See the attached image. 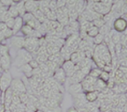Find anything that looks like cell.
Listing matches in <instances>:
<instances>
[{
  "label": "cell",
  "mask_w": 127,
  "mask_h": 112,
  "mask_svg": "<svg viewBox=\"0 0 127 112\" xmlns=\"http://www.w3.org/2000/svg\"><path fill=\"white\" fill-rule=\"evenodd\" d=\"M32 59H34V58H33V55L31 53L27 51L24 48L20 49L17 53V56L14 60V64L20 68V66L23 65V64H28Z\"/></svg>",
  "instance_id": "6da1fadb"
},
{
  "label": "cell",
  "mask_w": 127,
  "mask_h": 112,
  "mask_svg": "<svg viewBox=\"0 0 127 112\" xmlns=\"http://www.w3.org/2000/svg\"><path fill=\"white\" fill-rule=\"evenodd\" d=\"M27 51L29 53H33L34 51H37V50L40 48L39 45V39L36 37H25V42H24V47Z\"/></svg>",
  "instance_id": "7a4b0ae2"
},
{
  "label": "cell",
  "mask_w": 127,
  "mask_h": 112,
  "mask_svg": "<svg viewBox=\"0 0 127 112\" xmlns=\"http://www.w3.org/2000/svg\"><path fill=\"white\" fill-rule=\"evenodd\" d=\"M10 87L12 88L13 95L19 96L21 93H27V87L24 84V82L20 79H12Z\"/></svg>",
  "instance_id": "3957f363"
},
{
  "label": "cell",
  "mask_w": 127,
  "mask_h": 112,
  "mask_svg": "<svg viewBox=\"0 0 127 112\" xmlns=\"http://www.w3.org/2000/svg\"><path fill=\"white\" fill-rule=\"evenodd\" d=\"M12 81V74L9 71L3 72L0 77V92L4 93L7 88L10 87L11 83Z\"/></svg>",
  "instance_id": "277c9868"
},
{
  "label": "cell",
  "mask_w": 127,
  "mask_h": 112,
  "mask_svg": "<svg viewBox=\"0 0 127 112\" xmlns=\"http://www.w3.org/2000/svg\"><path fill=\"white\" fill-rule=\"evenodd\" d=\"M61 67H62V69L64 70V72H65L66 77H69V78L75 72L79 71V69H77V67H78V68H79V66L78 65V64H74L73 63L71 62V61H70V60L64 61V62L63 63V64L61 65Z\"/></svg>",
  "instance_id": "5b68a950"
},
{
  "label": "cell",
  "mask_w": 127,
  "mask_h": 112,
  "mask_svg": "<svg viewBox=\"0 0 127 112\" xmlns=\"http://www.w3.org/2000/svg\"><path fill=\"white\" fill-rule=\"evenodd\" d=\"M113 29L117 33H124L127 29V21L122 17L117 18L112 23Z\"/></svg>",
  "instance_id": "8992f818"
},
{
  "label": "cell",
  "mask_w": 127,
  "mask_h": 112,
  "mask_svg": "<svg viewBox=\"0 0 127 112\" xmlns=\"http://www.w3.org/2000/svg\"><path fill=\"white\" fill-rule=\"evenodd\" d=\"M72 97H73L74 107L75 108H85L87 103V101L86 99V94L84 93L76 94V95H72Z\"/></svg>",
  "instance_id": "52a82bcc"
},
{
  "label": "cell",
  "mask_w": 127,
  "mask_h": 112,
  "mask_svg": "<svg viewBox=\"0 0 127 112\" xmlns=\"http://www.w3.org/2000/svg\"><path fill=\"white\" fill-rule=\"evenodd\" d=\"M53 79L57 83L60 85L64 84L66 80V74L65 72H64V70L62 69V67H58L55 72H53Z\"/></svg>",
  "instance_id": "ba28073f"
},
{
  "label": "cell",
  "mask_w": 127,
  "mask_h": 112,
  "mask_svg": "<svg viewBox=\"0 0 127 112\" xmlns=\"http://www.w3.org/2000/svg\"><path fill=\"white\" fill-rule=\"evenodd\" d=\"M11 64H12V59H11V56L9 54L0 56V67L3 70V72L9 71Z\"/></svg>",
  "instance_id": "9c48e42d"
},
{
  "label": "cell",
  "mask_w": 127,
  "mask_h": 112,
  "mask_svg": "<svg viewBox=\"0 0 127 112\" xmlns=\"http://www.w3.org/2000/svg\"><path fill=\"white\" fill-rule=\"evenodd\" d=\"M24 42H25V37H21V36L18 35H13L11 38V45L14 48L20 50V49H23L24 47Z\"/></svg>",
  "instance_id": "30bf717a"
},
{
  "label": "cell",
  "mask_w": 127,
  "mask_h": 112,
  "mask_svg": "<svg viewBox=\"0 0 127 112\" xmlns=\"http://www.w3.org/2000/svg\"><path fill=\"white\" fill-rule=\"evenodd\" d=\"M69 93L71 95H76V94L83 93V87H82L81 83H75V84L70 85Z\"/></svg>",
  "instance_id": "8fae6325"
},
{
  "label": "cell",
  "mask_w": 127,
  "mask_h": 112,
  "mask_svg": "<svg viewBox=\"0 0 127 112\" xmlns=\"http://www.w3.org/2000/svg\"><path fill=\"white\" fill-rule=\"evenodd\" d=\"M23 19L22 17H17L15 18V21H14V25H13V28H12V33H13V35H16L17 33H19L21 29V28L23 27Z\"/></svg>",
  "instance_id": "7c38bea8"
},
{
  "label": "cell",
  "mask_w": 127,
  "mask_h": 112,
  "mask_svg": "<svg viewBox=\"0 0 127 112\" xmlns=\"http://www.w3.org/2000/svg\"><path fill=\"white\" fill-rule=\"evenodd\" d=\"M25 9L27 12H33L39 8V3L34 1H25Z\"/></svg>",
  "instance_id": "4fadbf2b"
},
{
  "label": "cell",
  "mask_w": 127,
  "mask_h": 112,
  "mask_svg": "<svg viewBox=\"0 0 127 112\" xmlns=\"http://www.w3.org/2000/svg\"><path fill=\"white\" fill-rule=\"evenodd\" d=\"M35 31L36 30L33 29L32 28H30L29 26H28V25H26V24H24L23 27L21 28V29H20V32L23 34V35L25 36V37H30V36H33V37H34Z\"/></svg>",
  "instance_id": "5bb4252c"
},
{
  "label": "cell",
  "mask_w": 127,
  "mask_h": 112,
  "mask_svg": "<svg viewBox=\"0 0 127 112\" xmlns=\"http://www.w3.org/2000/svg\"><path fill=\"white\" fill-rule=\"evenodd\" d=\"M20 72H23L25 75H26V77L28 79L31 78L33 75H32V72H33V69L31 68V66L29 65L28 64H23V65H21L20 67Z\"/></svg>",
  "instance_id": "9a60e30c"
},
{
  "label": "cell",
  "mask_w": 127,
  "mask_h": 112,
  "mask_svg": "<svg viewBox=\"0 0 127 112\" xmlns=\"http://www.w3.org/2000/svg\"><path fill=\"white\" fill-rule=\"evenodd\" d=\"M86 99L87 102H95L99 97V93L97 91H92V92L86 93Z\"/></svg>",
  "instance_id": "2e32d148"
},
{
  "label": "cell",
  "mask_w": 127,
  "mask_h": 112,
  "mask_svg": "<svg viewBox=\"0 0 127 112\" xmlns=\"http://www.w3.org/2000/svg\"><path fill=\"white\" fill-rule=\"evenodd\" d=\"M109 35H110V38H111V42L116 44H118L120 43V40H121V34H119V33L116 32L115 30H110L109 31Z\"/></svg>",
  "instance_id": "e0dca14e"
},
{
  "label": "cell",
  "mask_w": 127,
  "mask_h": 112,
  "mask_svg": "<svg viewBox=\"0 0 127 112\" xmlns=\"http://www.w3.org/2000/svg\"><path fill=\"white\" fill-rule=\"evenodd\" d=\"M25 1H22V2H17L15 3L16 8L18 10L19 12V16L20 17H23L25 14L27 13V11L25 9Z\"/></svg>",
  "instance_id": "ac0fdd59"
},
{
  "label": "cell",
  "mask_w": 127,
  "mask_h": 112,
  "mask_svg": "<svg viewBox=\"0 0 127 112\" xmlns=\"http://www.w3.org/2000/svg\"><path fill=\"white\" fill-rule=\"evenodd\" d=\"M70 61H71L74 64H78L81 61V57H80L79 51H74L71 53L70 56Z\"/></svg>",
  "instance_id": "d6986e66"
},
{
  "label": "cell",
  "mask_w": 127,
  "mask_h": 112,
  "mask_svg": "<svg viewBox=\"0 0 127 112\" xmlns=\"http://www.w3.org/2000/svg\"><path fill=\"white\" fill-rule=\"evenodd\" d=\"M98 34H99V28H97L95 26H91L88 28V30L87 31V35L90 38H94Z\"/></svg>",
  "instance_id": "ffe728a7"
},
{
  "label": "cell",
  "mask_w": 127,
  "mask_h": 112,
  "mask_svg": "<svg viewBox=\"0 0 127 112\" xmlns=\"http://www.w3.org/2000/svg\"><path fill=\"white\" fill-rule=\"evenodd\" d=\"M15 3L16 2H14L13 4H12V5L7 9V12H9V14L11 15V17H12V18H14V19L17 18V17H19V12H18L17 8H16Z\"/></svg>",
  "instance_id": "44dd1931"
},
{
  "label": "cell",
  "mask_w": 127,
  "mask_h": 112,
  "mask_svg": "<svg viewBox=\"0 0 127 112\" xmlns=\"http://www.w3.org/2000/svg\"><path fill=\"white\" fill-rule=\"evenodd\" d=\"M101 72H102V70H101V69H99V68L91 69L89 73H88V76L92 77V78L95 79V80H98V79L100 78V75H101Z\"/></svg>",
  "instance_id": "7402d4cb"
},
{
  "label": "cell",
  "mask_w": 127,
  "mask_h": 112,
  "mask_svg": "<svg viewBox=\"0 0 127 112\" xmlns=\"http://www.w3.org/2000/svg\"><path fill=\"white\" fill-rule=\"evenodd\" d=\"M109 31H110V28H109V25H107V24H104L101 28H99V34L103 36L109 34Z\"/></svg>",
  "instance_id": "603a6c76"
},
{
  "label": "cell",
  "mask_w": 127,
  "mask_h": 112,
  "mask_svg": "<svg viewBox=\"0 0 127 112\" xmlns=\"http://www.w3.org/2000/svg\"><path fill=\"white\" fill-rule=\"evenodd\" d=\"M103 40H104V36L98 34L97 35L95 36L93 38V42L97 46V45H100V44L103 43Z\"/></svg>",
  "instance_id": "cb8c5ba5"
},
{
  "label": "cell",
  "mask_w": 127,
  "mask_h": 112,
  "mask_svg": "<svg viewBox=\"0 0 127 112\" xmlns=\"http://www.w3.org/2000/svg\"><path fill=\"white\" fill-rule=\"evenodd\" d=\"M92 23H93V26L96 27L97 28H101L103 25L105 24V22H104V20H103L102 18H101V19H100V18L95 19V20H94L93 21H92Z\"/></svg>",
  "instance_id": "d4e9b609"
},
{
  "label": "cell",
  "mask_w": 127,
  "mask_h": 112,
  "mask_svg": "<svg viewBox=\"0 0 127 112\" xmlns=\"http://www.w3.org/2000/svg\"><path fill=\"white\" fill-rule=\"evenodd\" d=\"M99 79L102 80V81H104L105 83H108V81L110 80V74H109V72L102 71V72H101V75H100Z\"/></svg>",
  "instance_id": "484cf974"
},
{
  "label": "cell",
  "mask_w": 127,
  "mask_h": 112,
  "mask_svg": "<svg viewBox=\"0 0 127 112\" xmlns=\"http://www.w3.org/2000/svg\"><path fill=\"white\" fill-rule=\"evenodd\" d=\"M42 111L43 112H61V108L60 107H57V108H48V107L42 105Z\"/></svg>",
  "instance_id": "4316f807"
},
{
  "label": "cell",
  "mask_w": 127,
  "mask_h": 112,
  "mask_svg": "<svg viewBox=\"0 0 127 112\" xmlns=\"http://www.w3.org/2000/svg\"><path fill=\"white\" fill-rule=\"evenodd\" d=\"M19 98H20V103L25 104L26 105L28 102V93H21V94L19 95Z\"/></svg>",
  "instance_id": "83f0119b"
},
{
  "label": "cell",
  "mask_w": 127,
  "mask_h": 112,
  "mask_svg": "<svg viewBox=\"0 0 127 112\" xmlns=\"http://www.w3.org/2000/svg\"><path fill=\"white\" fill-rule=\"evenodd\" d=\"M122 50H123V45L121 43L116 44L115 45V54L117 57H120L122 54Z\"/></svg>",
  "instance_id": "f1b7e54d"
},
{
  "label": "cell",
  "mask_w": 127,
  "mask_h": 112,
  "mask_svg": "<svg viewBox=\"0 0 127 112\" xmlns=\"http://www.w3.org/2000/svg\"><path fill=\"white\" fill-rule=\"evenodd\" d=\"M3 34H4V40H6V39H10V38H12V36H13L12 30V29H10V28H7V29H6V30L4 31Z\"/></svg>",
  "instance_id": "f546056e"
},
{
  "label": "cell",
  "mask_w": 127,
  "mask_h": 112,
  "mask_svg": "<svg viewBox=\"0 0 127 112\" xmlns=\"http://www.w3.org/2000/svg\"><path fill=\"white\" fill-rule=\"evenodd\" d=\"M7 54H9L8 53V47L5 46L4 44H0V56Z\"/></svg>",
  "instance_id": "4dcf8cb0"
},
{
  "label": "cell",
  "mask_w": 127,
  "mask_h": 112,
  "mask_svg": "<svg viewBox=\"0 0 127 112\" xmlns=\"http://www.w3.org/2000/svg\"><path fill=\"white\" fill-rule=\"evenodd\" d=\"M22 19H23V21H25V23H26V22L34 19V15H33V13H31V12H27V13L22 17Z\"/></svg>",
  "instance_id": "1f68e13d"
},
{
  "label": "cell",
  "mask_w": 127,
  "mask_h": 112,
  "mask_svg": "<svg viewBox=\"0 0 127 112\" xmlns=\"http://www.w3.org/2000/svg\"><path fill=\"white\" fill-rule=\"evenodd\" d=\"M14 21H15V19L14 18H11L10 20H8L7 21L5 22V25L7 27V28H10V29H12L14 25Z\"/></svg>",
  "instance_id": "d6a6232c"
},
{
  "label": "cell",
  "mask_w": 127,
  "mask_h": 112,
  "mask_svg": "<svg viewBox=\"0 0 127 112\" xmlns=\"http://www.w3.org/2000/svg\"><path fill=\"white\" fill-rule=\"evenodd\" d=\"M11 18H12V17H11V15L9 14V12L6 11V12L4 13V15L2 16V18H1V20H0V21H2V22H4V23H5V22L7 21L8 20H10Z\"/></svg>",
  "instance_id": "836d02e7"
},
{
  "label": "cell",
  "mask_w": 127,
  "mask_h": 112,
  "mask_svg": "<svg viewBox=\"0 0 127 112\" xmlns=\"http://www.w3.org/2000/svg\"><path fill=\"white\" fill-rule=\"evenodd\" d=\"M28 64H29L30 66H31V68L34 70V69H36L39 67V64L37 63V61L35 60V59H32L31 61H30L29 63H28Z\"/></svg>",
  "instance_id": "e575fe53"
},
{
  "label": "cell",
  "mask_w": 127,
  "mask_h": 112,
  "mask_svg": "<svg viewBox=\"0 0 127 112\" xmlns=\"http://www.w3.org/2000/svg\"><path fill=\"white\" fill-rule=\"evenodd\" d=\"M67 112H79L78 111V109L75 108V107H71L67 110Z\"/></svg>",
  "instance_id": "d590c367"
},
{
  "label": "cell",
  "mask_w": 127,
  "mask_h": 112,
  "mask_svg": "<svg viewBox=\"0 0 127 112\" xmlns=\"http://www.w3.org/2000/svg\"><path fill=\"white\" fill-rule=\"evenodd\" d=\"M37 112H43V111H42V110H37Z\"/></svg>",
  "instance_id": "8d00e7d4"
},
{
  "label": "cell",
  "mask_w": 127,
  "mask_h": 112,
  "mask_svg": "<svg viewBox=\"0 0 127 112\" xmlns=\"http://www.w3.org/2000/svg\"><path fill=\"white\" fill-rule=\"evenodd\" d=\"M126 104H127V94H126Z\"/></svg>",
  "instance_id": "74e56055"
},
{
  "label": "cell",
  "mask_w": 127,
  "mask_h": 112,
  "mask_svg": "<svg viewBox=\"0 0 127 112\" xmlns=\"http://www.w3.org/2000/svg\"><path fill=\"white\" fill-rule=\"evenodd\" d=\"M24 112H27V110H26V111H24Z\"/></svg>",
  "instance_id": "f35d334b"
},
{
  "label": "cell",
  "mask_w": 127,
  "mask_h": 112,
  "mask_svg": "<svg viewBox=\"0 0 127 112\" xmlns=\"http://www.w3.org/2000/svg\"><path fill=\"white\" fill-rule=\"evenodd\" d=\"M126 92H127V91H126Z\"/></svg>",
  "instance_id": "ab89813d"
}]
</instances>
